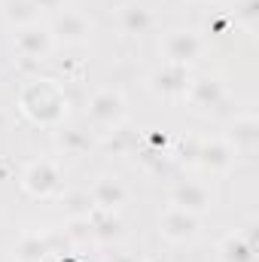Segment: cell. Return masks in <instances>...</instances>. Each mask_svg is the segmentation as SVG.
I'll list each match as a JSON object with an SVG mask.
<instances>
[{"label": "cell", "instance_id": "cell-1", "mask_svg": "<svg viewBox=\"0 0 259 262\" xmlns=\"http://www.w3.org/2000/svg\"><path fill=\"white\" fill-rule=\"evenodd\" d=\"M67 262H73V259H67Z\"/></svg>", "mask_w": 259, "mask_h": 262}]
</instances>
